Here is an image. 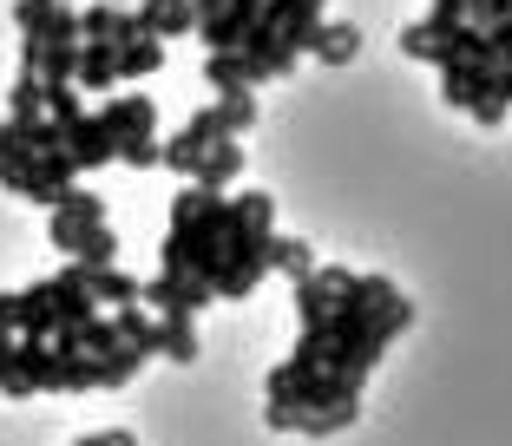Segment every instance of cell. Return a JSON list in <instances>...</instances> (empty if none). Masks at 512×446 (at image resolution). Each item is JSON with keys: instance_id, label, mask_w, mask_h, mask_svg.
I'll use <instances>...</instances> for the list:
<instances>
[{"instance_id": "cell-12", "label": "cell", "mask_w": 512, "mask_h": 446, "mask_svg": "<svg viewBox=\"0 0 512 446\" xmlns=\"http://www.w3.org/2000/svg\"><path fill=\"white\" fill-rule=\"evenodd\" d=\"M289 302H296V322H302V328H322V322H329V309H335V289L322 283L316 269H309V276H296Z\"/></svg>"}, {"instance_id": "cell-6", "label": "cell", "mask_w": 512, "mask_h": 446, "mask_svg": "<svg viewBox=\"0 0 512 446\" xmlns=\"http://www.w3.org/2000/svg\"><path fill=\"white\" fill-rule=\"evenodd\" d=\"M60 151L79 164V171H99V164L119 158V145H112V132L99 125V112H79L73 125H60Z\"/></svg>"}, {"instance_id": "cell-3", "label": "cell", "mask_w": 512, "mask_h": 446, "mask_svg": "<svg viewBox=\"0 0 512 446\" xmlns=\"http://www.w3.org/2000/svg\"><path fill=\"white\" fill-rule=\"evenodd\" d=\"M237 53H243V60H250L256 86H263V79H289V73H296V66H302V53H296V46H289L283 33H276L270 20H263V14L250 20V33H243V46H237Z\"/></svg>"}, {"instance_id": "cell-31", "label": "cell", "mask_w": 512, "mask_h": 446, "mask_svg": "<svg viewBox=\"0 0 512 446\" xmlns=\"http://www.w3.org/2000/svg\"><path fill=\"white\" fill-rule=\"evenodd\" d=\"M73 446H138L125 427H106V433H86V440H73Z\"/></svg>"}, {"instance_id": "cell-26", "label": "cell", "mask_w": 512, "mask_h": 446, "mask_svg": "<svg viewBox=\"0 0 512 446\" xmlns=\"http://www.w3.org/2000/svg\"><path fill=\"white\" fill-rule=\"evenodd\" d=\"M158 158H165L158 138H132V145H119V164H132V171H158Z\"/></svg>"}, {"instance_id": "cell-9", "label": "cell", "mask_w": 512, "mask_h": 446, "mask_svg": "<svg viewBox=\"0 0 512 446\" xmlns=\"http://www.w3.org/2000/svg\"><path fill=\"white\" fill-rule=\"evenodd\" d=\"M237 178H243V145H237V138H211L204 158H197V171H191V184H204V191H230Z\"/></svg>"}, {"instance_id": "cell-11", "label": "cell", "mask_w": 512, "mask_h": 446, "mask_svg": "<svg viewBox=\"0 0 512 446\" xmlns=\"http://www.w3.org/2000/svg\"><path fill=\"white\" fill-rule=\"evenodd\" d=\"M112 79H119V60H112V46H99V40H79L73 86H79V92H112Z\"/></svg>"}, {"instance_id": "cell-18", "label": "cell", "mask_w": 512, "mask_h": 446, "mask_svg": "<svg viewBox=\"0 0 512 446\" xmlns=\"http://www.w3.org/2000/svg\"><path fill=\"white\" fill-rule=\"evenodd\" d=\"M112 328H119V342H132L138 355H158V322H151L138 302H119V309H112Z\"/></svg>"}, {"instance_id": "cell-27", "label": "cell", "mask_w": 512, "mask_h": 446, "mask_svg": "<svg viewBox=\"0 0 512 446\" xmlns=\"http://www.w3.org/2000/svg\"><path fill=\"white\" fill-rule=\"evenodd\" d=\"M204 197H211V191H204V184H191V178H184V191L171 197V223H165V230H178V223H191V217H197V204H204Z\"/></svg>"}, {"instance_id": "cell-2", "label": "cell", "mask_w": 512, "mask_h": 446, "mask_svg": "<svg viewBox=\"0 0 512 446\" xmlns=\"http://www.w3.org/2000/svg\"><path fill=\"white\" fill-rule=\"evenodd\" d=\"M46 237H53V250L73 256V263H119V230L112 223H73L60 217V210H46Z\"/></svg>"}, {"instance_id": "cell-24", "label": "cell", "mask_w": 512, "mask_h": 446, "mask_svg": "<svg viewBox=\"0 0 512 446\" xmlns=\"http://www.w3.org/2000/svg\"><path fill=\"white\" fill-rule=\"evenodd\" d=\"M79 112H86L79 86H46V119H53V125H73Z\"/></svg>"}, {"instance_id": "cell-5", "label": "cell", "mask_w": 512, "mask_h": 446, "mask_svg": "<svg viewBox=\"0 0 512 446\" xmlns=\"http://www.w3.org/2000/svg\"><path fill=\"white\" fill-rule=\"evenodd\" d=\"M211 138H224V132H217V112L204 105V112H191V119H184L178 132L165 138V158H158V171H178V178H191V171H197V158H204V145H211Z\"/></svg>"}, {"instance_id": "cell-33", "label": "cell", "mask_w": 512, "mask_h": 446, "mask_svg": "<svg viewBox=\"0 0 512 446\" xmlns=\"http://www.w3.org/2000/svg\"><path fill=\"white\" fill-rule=\"evenodd\" d=\"M14 342H20L14 328H0V355H14Z\"/></svg>"}, {"instance_id": "cell-10", "label": "cell", "mask_w": 512, "mask_h": 446, "mask_svg": "<svg viewBox=\"0 0 512 446\" xmlns=\"http://www.w3.org/2000/svg\"><path fill=\"white\" fill-rule=\"evenodd\" d=\"M309 53H316L322 66H348L355 53H362V27H348V20H322V27L309 33Z\"/></svg>"}, {"instance_id": "cell-15", "label": "cell", "mask_w": 512, "mask_h": 446, "mask_svg": "<svg viewBox=\"0 0 512 446\" xmlns=\"http://www.w3.org/2000/svg\"><path fill=\"white\" fill-rule=\"evenodd\" d=\"M204 79H211V92H256V73L243 53H204Z\"/></svg>"}, {"instance_id": "cell-21", "label": "cell", "mask_w": 512, "mask_h": 446, "mask_svg": "<svg viewBox=\"0 0 512 446\" xmlns=\"http://www.w3.org/2000/svg\"><path fill=\"white\" fill-rule=\"evenodd\" d=\"M211 112H217V132L224 138H243L256 125V92H217Z\"/></svg>"}, {"instance_id": "cell-30", "label": "cell", "mask_w": 512, "mask_h": 446, "mask_svg": "<svg viewBox=\"0 0 512 446\" xmlns=\"http://www.w3.org/2000/svg\"><path fill=\"white\" fill-rule=\"evenodd\" d=\"M46 7H53V0H14V27H20V33H33Z\"/></svg>"}, {"instance_id": "cell-1", "label": "cell", "mask_w": 512, "mask_h": 446, "mask_svg": "<svg viewBox=\"0 0 512 446\" xmlns=\"http://www.w3.org/2000/svg\"><path fill=\"white\" fill-rule=\"evenodd\" d=\"M440 99H447L453 112H473V119H480V132L506 125V112H512V105L499 99V66H486V60H460V53L440 66Z\"/></svg>"}, {"instance_id": "cell-34", "label": "cell", "mask_w": 512, "mask_h": 446, "mask_svg": "<svg viewBox=\"0 0 512 446\" xmlns=\"http://www.w3.org/2000/svg\"><path fill=\"white\" fill-rule=\"evenodd\" d=\"M119 7H138V0H119Z\"/></svg>"}, {"instance_id": "cell-4", "label": "cell", "mask_w": 512, "mask_h": 446, "mask_svg": "<svg viewBox=\"0 0 512 446\" xmlns=\"http://www.w3.org/2000/svg\"><path fill=\"white\" fill-rule=\"evenodd\" d=\"M138 302H151L158 315H171V309H178V315H197V309H211V302H217V289L204 283V276H184V269H158Z\"/></svg>"}, {"instance_id": "cell-14", "label": "cell", "mask_w": 512, "mask_h": 446, "mask_svg": "<svg viewBox=\"0 0 512 446\" xmlns=\"http://www.w3.org/2000/svg\"><path fill=\"white\" fill-rule=\"evenodd\" d=\"M401 53H407V60H427V66H447V60H453V33H440V27H427V20H414V27L401 33Z\"/></svg>"}, {"instance_id": "cell-8", "label": "cell", "mask_w": 512, "mask_h": 446, "mask_svg": "<svg viewBox=\"0 0 512 446\" xmlns=\"http://www.w3.org/2000/svg\"><path fill=\"white\" fill-rule=\"evenodd\" d=\"M256 14H263V0H224V14H211L204 27H197L204 33V53H237Z\"/></svg>"}, {"instance_id": "cell-16", "label": "cell", "mask_w": 512, "mask_h": 446, "mask_svg": "<svg viewBox=\"0 0 512 446\" xmlns=\"http://www.w3.org/2000/svg\"><path fill=\"white\" fill-rule=\"evenodd\" d=\"M362 420V401H335V407H309V414L296 420V433H309V440H329V433H348Z\"/></svg>"}, {"instance_id": "cell-28", "label": "cell", "mask_w": 512, "mask_h": 446, "mask_svg": "<svg viewBox=\"0 0 512 446\" xmlns=\"http://www.w3.org/2000/svg\"><path fill=\"white\" fill-rule=\"evenodd\" d=\"M427 27H440V33L467 27V0H434V7H427Z\"/></svg>"}, {"instance_id": "cell-23", "label": "cell", "mask_w": 512, "mask_h": 446, "mask_svg": "<svg viewBox=\"0 0 512 446\" xmlns=\"http://www.w3.org/2000/svg\"><path fill=\"white\" fill-rule=\"evenodd\" d=\"M270 269H283L289 283H296V276H309V269H316V250H309L302 237H276V250H270Z\"/></svg>"}, {"instance_id": "cell-32", "label": "cell", "mask_w": 512, "mask_h": 446, "mask_svg": "<svg viewBox=\"0 0 512 446\" xmlns=\"http://www.w3.org/2000/svg\"><path fill=\"white\" fill-rule=\"evenodd\" d=\"M499 99L512 105V66H499Z\"/></svg>"}, {"instance_id": "cell-13", "label": "cell", "mask_w": 512, "mask_h": 446, "mask_svg": "<svg viewBox=\"0 0 512 446\" xmlns=\"http://www.w3.org/2000/svg\"><path fill=\"white\" fill-rule=\"evenodd\" d=\"M158 355H165V361H197V355H204V348H197V322H191V315H178V309L158 315Z\"/></svg>"}, {"instance_id": "cell-17", "label": "cell", "mask_w": 512, "mask_h": 446, "mask_svg": "<svg viewBox=\"0 0 512 446\" xmlns=\"http://www.w3.org/2000/svg\"><path fill=\"white\" fill-rule=\"evenodd\" d=\"M112 60H119V79H151L165 66V40H125L112 46Z\"/></svg>"}, {"instance_id": "cell-7", "label": "cell", "mask_w": 512, "mask_h": 446, "mask_svg": "<svg viewBox=\"0 0 512 446\" xmlns=\"http://www.w3.org/2000/svg\"><path fill=\"white\" fill-rule=\"evenodd\" d=\"M99 125L112 132V145H132V138H158V112H151L145 92H112Z\"/></svg>"}, {"instance_id": "cell-20", "label": "cell", "mask_w": 512, "mask_h": 446, "mask_svg": "<svg viewBox=\"0 0 512 446\" xmlns=\"http://www.w3.org/2000/svg\"><path fill=\"white\" fill-rule=\"evenodd\" d=\"M40 112H46V86L33 66H20L14 86H7V119H40Z\"/></svg>"}, {"instance_id": "cell-29", "label": "cell", "mask_w": 512, "mask_h": 446, "mask_svg": "<svg viewBox=\"0 0 512 446\" xmlns=\"http://www.w3.org/2000/svg\"><path fill=\"white\" fill-rule=\"evenodd\" d=\"M486 40H493V60H499V66H512V14H506V20H493V27H486Z\"/></svg>"}, {"instance_id": "cell-19", "label": "cell", "mask_w": 512, "mask_h": 446, "mask_svg": "<svg viewBox=\"0 0 512 446\" xmlns=\"http://www.w3.org/2000/svg\"><path fill=\"white\" fill-rule=\"evenodd\" d=\"M151 355H138L132 342H119L112 355H92V374H99V387H125V381H138V368H145Z\"/></svg>"}, {"instance_id": "cell-35", "label": "cell", "mask_w": 512, "mask_h": 446, "mask_svg": "<svg viewBox=\"0 0 512 446\" xmlns=\"http://www.w3.org/2000/svg\"><path fill=\"white\" fill-rule=\"evenodd\" d=\"M467 7H473V0H467Z\"/></svg>"}, {"instance_id": "cell-22", "label": "cell", "mask_w": 512, "mask_h": 446, "mask_svg": "<svg viewBox=\"0 0 512 446\" xmlns=\"http://www.w3.org/2000/svg\"><path fill=\"white\" fill-rule=\"evenodd\" d=\"M53 210H60V217H73V223H106V197L86 191V184H66Z\"/></svg>"}, {"instance_id": "cell-25", "label": "cell", "mask_w": 512, "mask_h": 446, "mask_svg": "<svg viewBox=\"0 0 512 446\" xmlns=\"http://www.w3.org/2000/svg\"><path fill=\"white\" fill-rule=\"evenodd\" d=\"M0 394H7V401H27L33 394V374L20 368V342H14V355H0Z\"/></svg>"}]
</instances>
